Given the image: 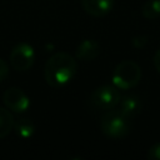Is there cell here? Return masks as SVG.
<instances>
[{
    "label": "cell",
    "mask_w": 160,
    "mask_h": 160,
    "mask_svg": "<svg viewBox=\"0 0 160 160\" xmlns=\"http://www.w3.org/2000/svg\"><path fill=\"white\" fill-rule=\"evenodd\" d=\"M14 116L9 109L0 108V139H4L14 128Z\"/></svg>",
    "instance_id": "11"
},
{
    "label": "cell",
    "mask_w": 160,
    "mask_h": 160,
    "mask_svg": "<svg viewBox=\"0 0 160 160\" xmlns=\"http://www.w3.org/2000/svg\"><path fill=\"white\" fill-rule=\"evenodd\" d=\"M100 128L104 135L111 139H121L126 136L130 131V122L126 116H124L119 110H108V112L101 118Z\"/></svg>",
    "instance_id": "3"
},
{
    "label": "cell",
    "mask_w": 160,
    "mask_h": 160,
    "mask_svg": "<svg viewBox=\"0 0 160 160\" xmlns=\"http://www.w3.org/2000/svg\"><path fill=\"white\" fill-rule=\"evenodd\" d=\"M154 66H155L156 71L160 74V49L154 55Z\"/></svg>",
    "instance_id": "16"
},
{
    "label": "cell",
    "mask_w": 160,
    "mask_h": 160,
    "mask_svg": "<svg viewBox=\"0 0 160 160\" xmlns=\"http://www.w3.org/2000/svg\"><path fill=\"white\" fill-rule=\"evenodd\" d=\"M99 54H100V45L91 39L82 40L75 50L76 59L82 61H92L99 56Z\"/></svg>",
    "instance_id": "8"
},
{
    "label": "cell",
    "mask_w": 160,
    "mask_h": 160,
    "mask_svg": "<svg viewBox=\"0 0 160 160\" xmlns=\"http://www.w3.org/2000/svg\"><path fill=\"white\" fill-rule=\"evenodd\" d=\"M118 105H119V111L128 119H131V118L139 115L142 109V102L136 95L122 96Z\"/></svg>",
    "instance_id": "9"
},
{
    "label": "cell",
    "mask_w": 160,
    "mask_h": 160,
    "mask_svg": "<svg viewBox=\"0 0 160 160\" xmlns=\"http://www.w3.org/2000/svg\"><path fill=\"white\" fill-rule=\"evenodd\" d=\"M142 15L149 20L160 18V0H148L142 5Z\"/></svg>",
    "instance_id": "12"
},
{
    "label": "cell",
    "mask_w": 160,
    "mask_h": 160,
    "mask_svg": "<svg viewBox=\"0 0 160 160\" xmlns=\"http://www.w3.org/2000/svg\"><path fill=\"white\" fill-rule=\"evenodd\" d=\"M81 6L86 14L95 18H101L111 11L114 0H81Z\"/></svg>",
    "instance_id": "7"
},
{
    "label": "cell",
    "mask_w": 160,
    "mask_h": 160,
    "mask_svg": "<svg viewBox=\"0 0 160 160\" xmlns=\"http://www.w3.org/2000/svg\"><path fill=\"white\" fill-rule=\"evenodd\" d=\"M148 158L150 160H160V142H156L149 149Z\"/></svg>",
    "instance_id": "13"
},
{
    "label": "cell",
    "mask_w": 160,
    "mask_h": 160,
    "mask_svg": "<svg viewBox=\"0 0 160 160\" xmlns=\"http://www.w3.org/2000/svg\"><path fill=\"white\" fill-rule=\"evenodd\" d=\"M78 70V62L69 52L59 51L51 55L44 68V76L51 88H62L69 84Z\"/></svg>",
    "instance_id": "1"
},
{
    "label": "cell",
    "mask_w": 160,
    "mask_h": 160,
    "mask_svg": "<svg viewBox=\"0 0 160 160\" xmlns=\"http://www.w3.org/2000/svg\"><path fill=\"white\" fill-rule=\"evenodd\" d=\"M16 132L18 136H20L21 139H29L34 135L35 132V125L30 119L22 118L19 119L16 121H14V128H12Z\"/></svg>",
    "instance_id": "10"
},
{
    "label": "cell",
    "mask_w": 160,
    "mask_h": 160,
    "mask_svg": "<svg viewBox=\"0 0 160 160\" xmlns=\"http://www.w3.org/2000/svg\"><path fill=\"white\" fill-rule=\"evenodd\" d=\"M121 99L120 91L114 85H102L96 88L90 95V102L101 110H111L118 106Z\"/></svg>",
    "instance_id": "4"
},
{
    "label": "cell",
    "mask_w": 160,
    "mask_h": 160,
    "mask_svg": "<svg viewBox=\"0 0 160 160\" xmlns=\"http://www.w3.org/2000/svg\"><path fill=\"white\" fill-rule=\"evenodd\" d=\"M10 65L16 71H26L29 70L35 60L34 48L28 42H20L10 52Z\"/></svg>",
    "instance_id": "5"
},
{
    "label": "cell",
    "mask_w": 160,
    "mask_h": 160,
    "mask_svg": "<svg viewBox=\"0 0 160 160\" xmlns=\"http://www.w3.org/2000/svg\"><path fill=\"white\" fill-rule=\"evenodd\" d=\"M141 79L140 66L131 60H124L119 62L112 71V84L119 90H129L135 88Z\"/></svg>",
    "instance_id": "2"
},
{
    "label": "cell",
    "mask_w": 160,
    "mask_h": 160,
    "mask_svg": "<svg viewBox=\"0 0 160 160\" xmlns=\"http://www.w3.org/2000/svg\"><path fill=\"white\" fill-rule=\"evenodd\" d=\"M146 36H136L132 39V45L135 48H142L146 44Z\"/></svg>",
    "instance_id": "15"
},
{
    "label": "cell",
    "mask_w": 160,
    "mask_h": 160,
    "mask_svg": "<svg viewBox=\"0 0 160 160\" xmlns=\"http://www.w3.org/2000/svg\"><path fill=\"white\" fill-rule=\"evenodd\" d=\"M2 101L6 109L14 112H25L30 106L29 96L19 88H9L2 95Z\"/></svg>",
    "instance_id": "6"
},
{
    "label": "cell",
    "mask_w": 160,
    "mask_h": 160,
    "mask_svg": "<svg viewBox=\"0 0 160 160\" xmlns=\"http://www.w3.org/2000/svg\"><path fill=\"white\" fill-rule=\"evenodd\" d=\"M9 75V65L2 60L0 59V82L4 81Z\"/></svg>",
    "instance_id": "14"
}]
</instances>
